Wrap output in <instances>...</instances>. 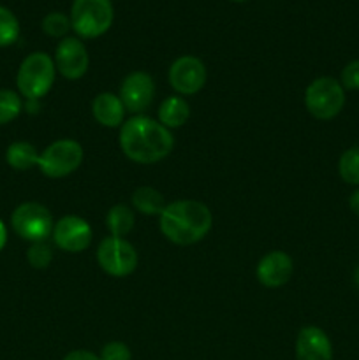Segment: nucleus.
<instances>
[{"instance_id": "nucleus-1", "label": "nucleus", "mask_w": 359, "mask_h": 360, "mask_svg": "<svg viewBox=\"0 0 359 360\" xmlns=\"http://www.w3.org/2000/svg\"><path fill=\"white\" fill-rule=\"evenodd\" d=\"M120 146L137 164H155L171 153L175 139L169 129L148 116H134L120 130Z\"/></svg>"}, {"instance_id": "nucleus-2", "label": "nucleus", "mask_w": 359, "mask_h": 360, "mask_svg": "<svg viewBox=\"0 0 359 360\" xmlns=\"http://www.w3.org/2000/svg\"><path fill=\"white\" fill-rule=\"evenodd\" d=\"M211 211L199 200H176L160 214V231L171 243L189 246L201 241L211 229Z\"/></svg>"}, {"instance_id": "nucleus-3", "label": "nucleus", "mask_w": 359, "mask_h": 360, "mask_svg": "<svg viewBox=\"0 0 359 360\" xmlns=\"http://www.w3.org/2000/svg\"><path fill=\"white\" fill-rule=\"evenodd\" d=\"M55 62L48 53H32L21 62L18 70V90L28 101H39L55 83Z\"/></svg>"}, {"instance_id": "nucleus-4", "label": "nucleus", "mask_w": 359, "mask_h": 360, "mask_svg": "<svg viewBox=\"0 0 359 360\" xmlns=\"http://www.w3.org/2000/svg\"><path fill=\"white\" fill-rule=\"evenodd\" d=\"M111 0H74L70 9V27L80 37L95 39L113 25Z\"/></svg>"}, {"instance_id": "nucleus-5", "label": "nucleus", "mask_w": 359, "mask_h": 360, "mask_svg": "<svg viewBox=\"0 0 359 360\" xmlns=\"http://www.w3.org/2000/svg\"><path fill=\"white\" fill-rule=\"evenodd\" d=\"M305 104L317 120H331L340 115L345 105V90L333 77H317L305 91Z\"/></svg>"}, {"instance_id": "nucleus-6", "label": "nucleus", "mask_w": 359, "mask_h": 360, "mask_svg": "<svg viewBox=\"0 0 359 360\" xmlns=\"http://www.w3.org/2000/svg\"><path fill=\"white\" fill-rule=\"evenodd\" d=\"M83 162V148L77 141L60 139L49 144L39 155V169L48 178H65L73 174Z\"/></svg>"}, {"instance_id": "nucleus-7", "label": "nucleus", "mask_w": 359, "mask_h": 360, "mask_svg": "<svg viewBox=\"0 0 359 360\" xmlns=\"http://www.w3.org/2000/svg\"><path fill=\"white\" fill-rule=\"evenodd\" d=\"M11 225L20 238L41 243L53 232V217L39 202H23L13 211Z\"/></svg>"}, {"instance_id": "nucleus-8", "label": "nucleus", "mask_w": 359, "mask_h": 360, "mask_svg": "<svg viewBox=\"0 0 359 360\" xmlns=\"http://www.w3.org/2000/svg\"><path fill=\"white\" fill-rule=\"evenodd\" d=\"M99 266L116 278L129 276L137 267V252L123 238H106L97 248Z\"/></svg>"}, {"instance_id": "nucleus-9", "label": "nucleus", "mask_w": 359, "mask_h": 360, "mask_svg": "<svg viewBox=\"0 0 359 360\" xmlns=\"http://www.w3.org/2000/svg\"><path fill=\"white\" fill-rule=\"evenodd\" d=\"M206 67L197 56H180L169 69V83L178 94L194 95L206 83Z\"/></svg>"}, {"instance_id": "nucleus-10", "label": "nucleus", "mask_w": 359, "mask_h": 360, "mask_svg": "<svg viewBox=\"0 0 359 360\" xmlns=\"http://www.w3.org/2000/svg\"><path fill=\"white\" fill-rule=\"evenodd\" d=\"M53 239H55L56 246L65 250V252H83L92 243V227L83 218L69 214V217H63L62 220L55 224Z\"/></svg>"}, {"instance_id": "nucleus-11", "label": "nucleus", "mask_w": 359, "mask_h": 360, "mask_svg": "<svg viewBox=\"0 0 359 360\" xmlns=\"http://www.w3.org/2000/svg\"><path fill=\"white\" fill-rule=\"evenodd\" d=\"M155 95V83L150 74L130 72L120 86V101L123 102L127 111L143 112L151 104Z\"/></svg>"}, {"instance_id": "nucleus-12", "label": "nucleus", "mask_w": 359, "mask_h": 360, "mask_svg": "<svg viewBox=\"0 0 359 360\" xmlns=\"http://www.w3.org/2000/svg\"><path fill=\"white\" fill-rule=\"evenodd\" d=\"M55 67L67 79H80L88 69V53L83 42L76 37L60 41L55 51Z\"/></svg>"}, {"instance_id": "nucleus-13", "label": "nucleus", "mask_w": 359, "mask_h": 360, "mask_svg": "<svg viewBox=\"0 0 359 360\" xmlns=\"http://www.w3.org/2000/svg\"><path fill=\"white\" fill-rule=\"evenodd\" d=\"M298 360H333V345L319 327H303L296 340Z\"/></svg>"}, {"instance_id": "nucleus-14", "label": "nucleus", "mask_w": 359, "mask_h": 360, "mask_svg": "<svg viewBox=\"0 0 359 360\" xmlns=\"http://www.w3.org/2000/svg\"><path fill=\"white\" fill-rule=\"evenodd\" d=\"M292 259L284 252H270L257 266V280L267 288H277L287 283L292 276Z\"/></svg>"}, {"instance_id": "nucleus-15", "label": "nucleus", "mask_w": 359, "mask_h": 360, "mask_svg": "<svg viewBox=\"0 0 359 360\" xmlns=\"http://www.w3.org/2000/svg\"><path fill=\"white\" fill-rule=\"evenodd\" d=\"M92 112L94 118L101 123L102 127H120L125 115V105L120 101V97L113 94H99L92 102Z\"/></svg>"}, {"instance_id": "nucleus-16", "label": "nucleus", "mask_w": 359, "mask_h": 360, "mask_svg": "<svg viewBox=\"0 0 359 360\" xmlns=\"http://www.w3.org/2000/svg\"><path fill=\"white\" fill-rule=\"evenodd\" d=\"M190 116V108L182 97L165 98L158 109V118L165 129H176V127L185 125Z\"/></svg>"}, {"instance_id": "nucleus-17", "label": "nucleus", "mask_w": 359, "mask_h": 360, "mask_svg": "<svg viewBox=\"0 0 359 360\" xmlns=\"http://www.w3.org/2000/svg\"><path fill=\"white\" fill-rule=\"evenodd\" d=\"M6 160L16 171H28L39 164V153L27 141H16L7 148Z\"/></svg>"}, {"instance_id": "nucleus-18", "label": "nucleus", "mask_w": 359, "mask_h": 360, "mask_svg": "<svg viewBox=\"0 0 359 360\" xmlns=\"http://www.w3.org/2000/svg\"><path fill=\"white\" fill-rule=\"evenodd\" d=\"M132 204L139 213L143 214H162L165 210V200L158 190L151 188V186H141L134 192Z\"/></svg>"}, {"instance_id": "nucleus-19", "label": "nucleus", "mask_w": 359, "mask_h": 360, "mask_svg": "<svg viewBox=\"0 0 359 360\" xmlns=\"http://www.w3.org/2000/svg\"><path fill=\"white\" fill-rule=\"evenodd\" d=\"M106 225L115 238H123L129 234L134 227V213L123 204H116L109 210L106 217Z\"/></svg>"}, {"instance_id": "nucleus-20", "label": "nucleus", "mask_w": 359, "mask_h": 360, "mask_svg": "<svg viewBox=\"0 0 359 360\" xmlns=\"http://www.w3.org/2000/svg\"><path fill=\"white\" fill-rule=\"evenodd\" d=\"M338 172L348 185H359V146H352L341 153Z\"/></svg>"}, {"instance_id": "nucleus-21", "label": "nucleus", "mask_w": 359, "mask_h": 360, "mask_svg": "<svg viewBox=\"0 0 359 360\" xmlns=\"http://www.w3.org/2000/svg\"><path fill=\"white\" fill-rule=\"evenodd\" d=\"M18 35H20L18 18L7 7L0 6V48L14 44Z\"/></svg>"}, {"instance_id": "nucleus-22", "label": "nucleus", "mask_w": 359, "mask_h": 360, "mask_svg": "<svg viewBox=\"0 0 359 360\" xmlns=\"http://www.w3.org/2000/svg\"><path fill=\"white\" fill-rule=\"evenodd\" d=\"M23 102L13 90H0V125L13 122L21 112Z\"/></svg>"}, {"instance_id": "nucleus-23", "label": "nucleus", "mask_w": 359, "mask_h": 360, "mask_svg": "<svg viewBox=\"0 0 359 360\" xmlns=\"http://www.w3.org/2000/svg\"><path fill=\"white\" fill-rule=\"evenodd\" d=\"M70 18H67L63 13H49L42 20V30L49 37H63L70 30Z\"/></svg>"}, {"instance_id": "nucleus-24", "label": "nucleus", "mask_w": 359, "mask_h": 360, "mask_svg": "<svg viewBox=\"0 0 359 360\" xmlns=\"http://www.w3.org/2000/svg\"><path fill=\"white\" fill-rule=\"evenodd\" d=\"M27 259L32 267H35V269H44V267H48L49 264H51V259H53L51 248H49L44 241L34 243V245L28 248Z\"/></svg>"}, {"instance_id": "nucleus-25", "label": "nucleus", "mask_w": 359, "mask_h": 360, "mask_svg": "<svg viewBox=\"0 0 359 360\" xmlns=\"http://www.w3.org/2000/svg\"><path fill=\"white\" fill-rule=\"evenodd\" d=\"M341 86L344 90H359V60H352L341 70Z\"/></svg>"}, {"instance_id": "nucleus-26", "label": "nucleus", "mask_w": 359, "mask_h": 360, "mask_svg": "<svg viewBox=\"0 0 359 360\" xmlns=\"http://www.w3.org/2000/svg\"><path fill=\"white\" fill-rule=\"evenodd\" d=\"M101 360H130V350L120 341L108 343L101 352Z\"/></svg>"}, {"instance_id": "nucleus-27", "label": "nucleus", "mask_w": 359, "mask_h": 360, "mask_svg": "<svg viewBox=\"0 0 359 360\" xmlns=\"http://www.w3.org/2000/svg\"><path fill=\"white\" fill-rule=\"evenodd\" d=\"M63 360H101V357H97V355L88 350H74L67 354Z\"/></svg>"}, {"instance_id": "nucleus-28", "label": "nucleus", "mask_w": 359, "mask_h": 360, "mask_svg": "<svg viewBox=\"0 0 359 360\" xmlns=\"http://www.w3.org/2000/svg\"><path fill=\"white\" fill-rule=\"evenodd\" d=\"M348 206H351L352 213H355L359 217V190L352 192L351 199H348Z\"/></svg>"}, {"instance_id": "nucleus-29", "label": "nucleus", "mask_w": 359, "mask_h": 360, "mask_svg": "<svg viewBox=\"0 0 359 360\" xmlns=\"http://www.w3.org/2000/svg\"><path fill=\"white\" fill-rule=\"evenodd\" d=\"M6 241H7V231H6V225L2 224V220H0V250L6 246Z\"/></svg>"}, {"instance_id": "nucleus-30", "label": "nucleus", "mask_w": 359, "mask_h": 360, "mask_svg": "<svg viewBox=\"0 0 359 360\" xmlns=\"http://www.w3.org/2000/svg\"><path fill=\"white\" fill-rule=\"evenodd\" d=\"M354 283L358 285V288H359V267L354 271Z\"/></svg>"}, {"instance_id": "nucleus-31", "label": "nucleus", "mask_w": 359, "mask_h": 360, "mask_svg": "<svg viewBox=\"0 0 359 360\" xmlns=\"http://www.w3.org/2000/svg\"><path fill=\"white\" fill-rule=\"evenodd\" d=\"M232 2H245V0H232Z\"/></svg>"}]
</instances>
